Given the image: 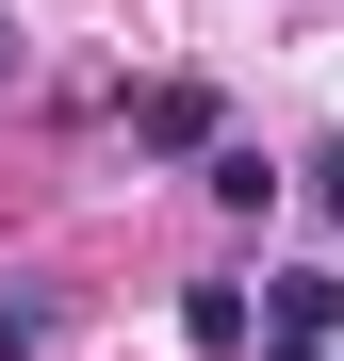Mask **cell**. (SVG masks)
<instances>
[{
    "instance_id": "6",
    "label": "cell",
    "mask_w": 344,
    "mask_h": 361,
    "mask_svg": "<svg viewBox=\"0 0 344 361\" xmlns=\"http://www.w3.org/2000/svg\"><path fill=\"white\" fill-rule=\"evenodd\" d=\"M295 197H312V214H328V230H344V132H328V148H312V164H295Z\"/></svg>"
},
{
    "instance_id": "2",
    "label": "cell",
    "mask_w": 344,
    "mask_h": 361,
    "mask_svg": "<svg viewBox=\"0 0 344 361\" xmlns=\"http://www.w3.org/2000/svg\"><path fill=\"white\" fill-rule=\"evenodd\" d=\"M197 180H213V214H279V197H295L262 148H197Z\"/></svg>"
},
{
    "instance_id": "3",
    "label": "cell",
    "mask_w": 344,
    "mask_h": 361,
    "mask_svg": "<svg viewBox=\"0 0 344 361\" xmlns=\"http://www.w3.org/2000/svg\"><path fill=\"white\" fill-rule=\"evenodd\" d=\"M132 132H148V148H213V82H148Z\"/></svg>"
},
{
    "instance_id": "7",
    "label": "cell",
    "mask_w": 344,
    "mask_h": 361,
    "mask_svg": "<svg viewBox=\"0 0 344 361\" xmlns=\"http://www.w3.org/2000/svg\"><path fill=\"white\" fill-rule=\"evenodd\" d=\"M0 82H17V17H0Z\"/></svg>"
},
{
    "instance_id": "5",
    "label": "cell",
    "mask_w": 344,
    "mask_h": 361,
    "mask_svg": "<svg viewBox=\"0 0 344 361\" xmlns=\"http://www.w3.org/2000/svg\"><path fill=\"white\" fill-rule=\"evenodd\" d=\"M246 329H262L246 279H197V295H181V345H246Z\"/></svg>"
},
{
    "instance_id": "1",
    "label": "cell",
    "mask_w": 344,
    "mask_h": 361,
    "mask_svg": "<svg viewBox=\"0 0 344 361\" xmlns=\"http://www.w3.org/2000/svg\"><path fill=\"white\" fill-rule=\"evenodd\" d=\"M328 329H344V279L328 263H279L262 279V345H328Z\"/></svg>"
},
{
    "instance_id": "4",
    "label": "cell",
    "mask_w": 344,
    "mask_h": 361,
    "mask_svg": "<svg viewBox=\"0 0 344 361\" xmlns=\"http://www.w3.org/2000/svg\"><path fill=\"white\" fill-rule=\"evenodd\" d=\"M49 329H66V295L49 279H0V361H49Z\"/></svg>"
}]
</instances>
